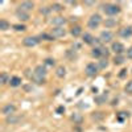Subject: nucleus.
<instances>
[{"instance_id":"f257e3e1","label":"nucleus","mask_w":132,"mask_h":132,"mask_svg":"<svg viewBox=\"0 0 132 132\" xmlns=\"http://www.w3.org/2000/svg\"><path fill=\"white\" fill-rule=\"evenodd\" d=\"M48 71H46V68L44 65H38L36 66V69L35 71L32 73V77H30V79L32 82H35L37 85H42V83H45V77H46Z\"/></svg>"},{"instance_id":"f03ea898","label":"nucleus","mask_w":132,"mask_h":132,"mask_svg":"<svg viewBox=\"0 0 132 132\" xmlns=\"http://www.w3.org/2000/svg\"><path fill=\"white\" fill-rule=\"evenodd\" d=\"M102 11L106 13V15H108V16H115V15H118V13H120V7L118 5V4H112V3H107V4H103L102 5Z\"/></svg>"},{"instance_id":"7ed1b4c3","label":"nucleus","mask_w":132,"mask_h":132,"mask_svg":"<svg viewBox=\"0 0 132 132\" xmlns=\"http://www.w3.org/2000/svg\"><path fill=\"white\" fill-rule=\"evenodd\" d=\"M102 24V16L99 13H94L90 16L89 21H87V27H89L90 29H96L99 25Z\"/></svg>"},{"instance_id":"20e7f679","label":"nucleus","mask_w":132,"mask_h":132,"mask_svg":"<svg viewBox=\"0 0 132 132\" xmlns=\"http://www.w3.org/2000/svg\"><path fill=\"white\" fill-rule=\"evenodd\" d=\"M91 56L95 57V58H102V57H106L108 56V49L103 48V46H95L91 52Z\"/></svg>"},{"instance_id":"39448f33","label":"nucleus","mask_w":132,"mask_h":132,"mask_svg":"<svg viewBox=\"0 0 132 132\" xmlns=\"http://www.w3.org/2000/svg\"><path fill=\"white\" fill-rule=\"evenodd\" d=\"M40 37H36V36H29V37H25L23 40V45L27 46V48H33V46H37L40 44Z\"/></svg>"},{"instance_id":"423d86ee","label":"nucleus","mask_w":132,"mask_h":132,"mask_svg":"<svg viewBox=\"0 0 132 132\" xmlns=\"http://www.w3.org/2000/svg\"><path fill=\"white\" fill-rule=\"evenodd\" d=\"M49 35L53 38H61V37L66 36V30L63 29V27H53L49 32Z\"/></svg>"},{"instance_id":"0eeeda50","label":"nucleus","mask_w":132,"mask_h":132,"mask_svg":"<svg viewBox=\"0 0 132 132\" xmlns=\"http://www.w3.org/2000/svg\"><path fill=\"white\" fill-rule=\"evenodd\" d=\"M98 69H99V66L91 62V63H89V65L86 66L85 73H86V75H87V77H95V75H96V73H98Z\"/></svg>"},{"instance_id":"6e6552de","label":"nucleus","mask_w":132,"mask_h":132,"mask_svg":"<svg viewBox=\"0 0 132 132\" xmlns=\"http://www.w3.org/2000/svg\"><path fill=\"white\" fill-rule=\"evenodd\" d=\"M112 38H114V33L110 32V30H103V32L101 33V36H99V41H101V42H104V44L111 42Z\"/></svg>"},{"instance_id":"1a4fd4ad","label":"nucleus","mask_w":132,"mask_h":132,"mask_svg":"<svg viewBox=\"0 0 132 132\" xmlns=\"http://www.w3.org/2000/svg\"><path fill=\"white\" fill-rule=\"evenodd\" d=\"M2 112H3V115H5V116L13 115V114L16 112V106H15L13 103H7V104L2 108Z\"/></svg>"},{"instance_id":"9d476101","label":"nucleus","mask_w":132,"mask_h":132,"mask_svg":"<svg viewBox=\"0 0 132 132\" xmlns=\"http://www.w3.org/2000/svg\"><path fill=\"white\" fill-rule=\"evenodd\" d=\"M33 8H35V3H32V2H23L19 5V9L27 13H29V11H32Z\"/></svg>"},{"instance_id":"9b49d317","label":"nucleus","mask_w":132,"mask_h":132,"mask_svg":"<svg viewBox=\"0 0 132 132\" xmlns=\"http://www.w3.org/2000/svg\"><path fill=\"white\" fill-rule=\"evenodd\" d=\"M111 50L115 52V54H123V52L126 50V48H124V45H123L122 42H112Z\"/></svg>"},{"instance_id":"f8f14e48","label":"nucleus","mask_w":132,"mask_h":132,"mask_svg":"<svg viewBox=\"0 0 132 132\" xmlns=\"http://www.w3.org/2000/svg\"><path fill=\"white\" fill-rule=\"evenodd\" d=\"M66 20L65 17H62V16H57V17H53V20L50 21L52 23V25L53 27H63L65 24H66Z\"/></svg>"},{"instance_id":"ddd939ff","label":"nucleus","mask_w":132,"mask_h":132,"mask_svg":"<svg viewBox=\"0 0 132 132\" xmlns=\"http://www.w3.org/2000/svg\"><path fill=\"white\" fill-rule=\"evenodd\" d=\"M119 36L123 37V38H128L132 36V27H126V28H122L119 30Z\"/></svg>"},{"instance_id":"4468645a","label":"nucleus","mask_w":132,"mask_h":132,"mask_svg":"<svg viewBox=\"0 0 132 132\" xmlns=\"http://www.w3.org/2000/svg\"><path fill=\"white\" fill-rule=\"evenodd\" d=\"M16 17H17L20 21H28V20H29V13L17 9V11H16Z\"/></svg>"},{"instance_id":"2eb2a0df","label":"nucleus","mask_w":132,"mask_h":132,"mask_svg":"<svg viewBox=\"0 0 132 132\" xmlns=\"http://www.w3.org/2000/svg\"><path fill=\"white\" fill-rule=\"evenodd\" d=\"M83 42L87 44V45H93V44H95V38L90 35V33H85L83 35Z\"/></svg>"},{"instance_id":"dca6fc26","label":"nucleus","mask_w":132,"mask_h":132,"mask_svg":"<svg viewBox=\"0 0 132 132\" xmlns=\"http://www.w3.org/2000/svg\"><path fill=\"white\" fill-rule=\"evenodd\" d=\"M20 120H21V116H15V114H13L11 116H7L5 122H7V124H15V123L20 122Z\"/></svg>"},{"instance_id":"f3484780","label":"nucleus","mask_w":132,"mask_h":132,"mask_svg":"<svg viewBox=\"0 0 132 132\" xmlns=\"http://www.w3.org/2000/svg\"><path fill=\"white\" fill-rule=\"evenodd\" d=\"M70 33H71V36H74V37H79V36L82 35V28H81L79 25H74V27L71 28Z\"/></svg>"},{"instance_id":"a211bd4d","label":"nucleus","mask_w":132,"mask_h":132,"mask_svg":"<svg viewBox=\"0 0 132 132\" xmlns=\"http://www.w3.org/2000/svg\"><path fill=\"white\" fill-rule=\"evenodd\" d=\"M9 28H11V24L8 23L5 19H2V20H0V30L5 32V30H8Z\"/></svg>"},{"instance_id":"6ab92c4d","label":"nucleus","mask_w":132,"mask_h":132,"mask_svg":"<svg viewBox=\"0 0 132 132\" xmlns=\"http://www.w3.org/2000/svg\"><path fill=\"white\" fill-rule=\"evenodd\" d=\"M9 85L12 86V87H19L21 85V78H20V77H12V78H11Z\"/></svg>"},{"instance_id":"aec40b11","label":"nucleus","mask_w":132,"mask_h":132,"mask_svg":"<svg viewBox=\"0 0 132 132\" xmlns=\"http://www.w3.org/2000/svg\"><path fill=\"white\" fill-rule=\"evenodd\" d=\"M56 75L58 77V78H63V77L66 75V69L63 68V66H58L57 70H56Z\"/></svg>"},{"instance_id":"412c9836","label":"nucleus","mask_w":132,"mask_h":132,"mask_svg":"<svg viewBox=\"0 0 132 132\" xmlns=\"http://www.w3.org/2000/svg\"><path fill=\"white\" fill-rule=\"evenodd\" d=\"M124 56H123V54H116V56H115V58H114V63L115 65H122L123 62H124Z\"/></svg>"},{"instance_id":"4be33fe9","label":"nucleus","mask_w":132,"mask_h":132,"mask_svg":"<svg viewBox=\"0 0 132 132\" xmlns=\"http://www.w3.org/2000/svg\"><path fill=\"white\" fill-rule=\"evenodd\" d=\"M11 78H12V77H9L5 71H3V73H2V85L9 83V82H11Z\"/></svg>"},{"instance_id":"5701e85b","label":"nucleus","mask_w":132,"mask_h":132,"mask_svg":"<svg viewBox=\"0 0 132 132\" xmlns=\"http://www.w3.org/2000/svg\"><path fill=\"white\" fill-rule=\"evenodd\" d=\"M62 9H63V7H62L61 4H58V3H54V4H52V7H50L52 12H61Z\"/></svg>"},{"instance_id":"b1692460","label":"nucleus","mask_w":132,"mask_h":132,"mask_svg":"<svg viewBox=\"0 0 132 132\" xmlns=\"http://www.w3.org/2000/svg\"><path fill=\"white\" fill-rule=\"evenodd\" d=\"M106 101H107V94H103L102 96H96V98H95V102H96L98 104H103Z\"/></svg>"},{"instance_id":"393cba45","label":"nucleus","mask_w":132,"mask_h":132,"mask_svg":"<svg viewBox=\"0 0 132 132\" xmlns=\"http://www.w3.org/2000/svg\"><path fill=\"white\" fill-rule=\"evenodd\" d=\"M104 25H106L107 28H112V27L116 25V21H115V20H111V19H106Z\"/></svg>"},{"instance_id":"a878e982","label":"nucleus","mask_w":132,"mask_h":132,"mask_svg":"<svg viewBox=\"0 0 132 132\" xmlns=\"http://www.w3.org/2000/svg\"><path fill=\"white\" fill-rule=\"evenodd\" d=\"M124 91L127 94H132V79L129 82H127V85L124 86Z\"/></svg>"},{"instance_id":"bb28decb","label":"nucleus","mask_w":132,"mask_h":132,"mask_svg":"<svg viewBox=\"0 0 132 132\" xmlns=\"http://www.w3.org/2000/svg\"><path fill=\"white\" fill-rule=\"evenodd\" d=\"M13 29L17 30V32H23V30H25L27 28H25V25H23V24H15V25H13Z\"/></svg>"},{"instance_id":"cd10ccee","label":"nucleus","mask_w":132,"mask_h":132,"mask_svg":"<svg viewBox=\"0 0 132 132\" xmlns=\"http://www.w3.org/2000/svg\"><path fill=\"white\" fill-rule=\"evenodd\" d=\"M40 38H41V40H46V41H53V40H54L50 35H46V33H42V35L40 36Z\"/></svg>"},{"instance_id":"c85d7f7f","label":"nucleus","mask_w":132,"mask_h":132,"mask_svg":"<svg viewBox=\"0 0 132 132\" xmlns=\"http://www.w3.org/2000/svg\"><path fill=\"white\" fill-rule=\"evenodd\" d=\"M107 65H108L107 60H102L101 62H99V68H101V69H104V68H107Z\"/></svg>"},{"instance_id":"c756f323","label":"nucleus","mask_w":132,"mask_h":132,"mask_svg":"<svg viewBox=\"0 0 132 132\" xmlns=\"http://www.w3.org/2000/svg\"><path fill=\"white\" fill-rule=\"evenodd\" d=\"M54 63H56V62H54V60H53V58H46V60H45V65H49V66H53Z\"/></svg>"},{"instance_id":"7c9ffc66","label":"nucleus","mask_w":132,"mask_h":132,"mask_svg":"<svg viewBox=\"0 0 132 132\" xmlns=\"http://www.w3.org/2000/svg\"><path fill=\"white\" fill-rule=\"evenodd\" d=\"M127 57L132 60V48H129V49H127Z\"/></svg>"},{"instance_id":"2f4dec72","label":"nucleus","mask_w":132,"mask_h":132,"mask_svg":"<svg viewBox=\"0 0 132 132\" xmlns=\"http://www.w3.org/2000/svg\"><path fill=\"white\" fill-rule=\"evenodd\" d=\"M126 74H127V70H126V69H123L122 71L119 73V77H120V78H124V75H126Z\"/></svg>"},{"instance_id":"473e14b6","label":"nucleus","mask_w":132,"mask_h":132,"mask_svg":"<svg viewBox=\"0 0 132 132\" xmlns=\"http://www.w3.org/2000/svg\"><path fill=\"white\" fill-rule=\"evenodd\" d=\"M71 119H73V120H77V122H79V120H81V116H78V115H73Z\"/></svg>"},{"instance_id":"72a5a7b5","label":"nucleus","mask_w":132,"mask_h":132,"mask_svg":"<svg viewBox=\"0 0 132 132\" xmlns=\"http://www.w3.org/2000/svg\"><path fill=\"white\" fill-rule=\"evenodd\" d=\"M124 116H128V112H124ZM118 120H119V122H123V116H119Z\"/></svg>"},{"instance_id":"f704fd0d","label":"nucleus","mask_w":132,"mask_h":132,"mask_svg":"<svg viewBox=\"0 0 132 132\" xmlns=\"http://www.w3.org/2000/svg\"><path fill=\"white\" fill-rule=\"evenodd\" d=\"M65 111V107H58V110H57V112L60 114V112H63Z\"/></svg>"},{"instance_id":"c9c22d12","label":"nucleus","mask_w":132,"mask_h":132,"mask_svg":"<svg viewBox=\"0 0 132 132\" xmlns=\"http://www.w3.org/2000/svg\"><path fill=\"white\" fill-rule=\"evenodd\" d=\"M94 2H85V5H94Z\"/></svg>"}]
</instances>
